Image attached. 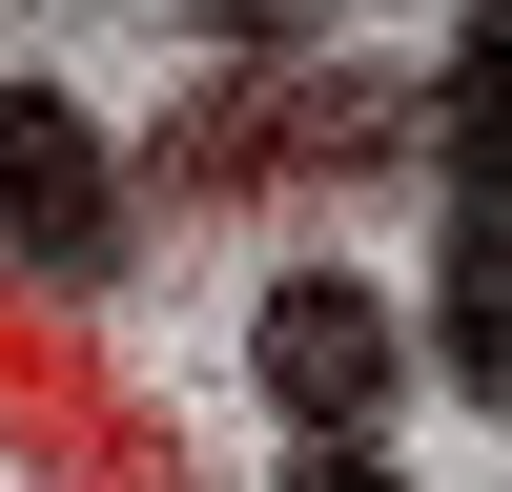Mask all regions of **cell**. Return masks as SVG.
<instances>
[{
	"mask_svg": "<svg viewBox=\"0 0 512 492\" xmlns=\"http://www.w3.org/2000/svg\"><path fill=\"white\" fill-rule=\"evenodd\" d=\"M431 390L512 431V0L431 41Z\"/></svg>",
	"mask_w": 512,
	"mask_h": 492,
	"instance_id": "6da1fadb",
	"label": "cell"
},
{
	"mask_svg": "<svg viewBox=\"0 0 512 492\" xmlns=\"http://www.w3.org/2000/svg\"><path fill=\"white\" fill-rule=\"evenodd\" d=\"M144 246V144L62 82H0V287L21 308H103Z\"/></svg>",
	"mask_w": 512,
	"mask_h": 492,
	"instance_id": "7a4b0ae2",
	"label": "cell"
},
{
	"mask_svg": "<svg viewBox=\"0 0 512 492\" xmlns=\"http://www.w3.org/2000/svg\"><path fill=\"white\" fill-rule=\"evenodd\" d=\"M410 369H431V328L369 267H267V308H246V410H267L287 451H390Z\"/></svg>",
	"mask_w": 512,
	"mask_h": 492,
	"instance_id": "3957f363",
	"label": "cell"
},
{
	"mask_svg": "<svg viewBox=\"0 0 512 492\" xmlns=\"http://www.w3.org/2000/svg\"><path fill=\"white\" fill-rule=\"evenodd\" d=\"M267 492H410V472H390V451H287Z\"/></svg>",
	"mask_w": 512,
	"mask_h": 492,
	"instance_id": "277c9868",
	"label": "cell"
}]
</instances>
